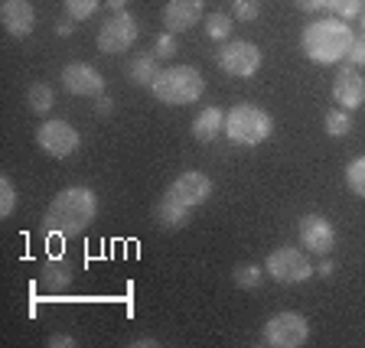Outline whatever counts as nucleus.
<instances>
[{"label": "nucleus", "instance_id": "a878e982", "mask_svg": "<svg viewBox=\"0 0 365 348\" xmlns=\"http://www.w3.org/2000/svg\"><path fill=\"white\" fill-rule=\"evenodd\" d=\"M101 0H62V7H66V16H72V20H88V16H95V10H98Z\"/></svg>", "mask_w": 365, "mask_h": 348}, {"label": "nucleus", "instance_id": "7c9ffc66", "mask_svg": "<svg viewBox=\"0 0 365 348\" xmlns=\"http://www.w3.org/2000/svg\"><path fill=\"white\" fill-rule=\"evenodd\" d=\"M76 23L78 20H72V16H62V20L56 23V36H72V33H76Z\"/></svg>", "mask_w": 365, "mask_h": 348}, {"label": "nucleus", "instance_id": "9d476101", "mask_svg": "<svg viewBox=\"0 0 365 348\" xmlns=\"http://www.w3.org/2000/svg\"><path fill=\"white\" fill-rule=\"evenodd\" d=\"M36 144H39V150L49 153V157L66 159V157H72V153L78 150L82 137H78V130L72 127L68 121L53 117V121H43L36 127Z\"/></svg>", "mask_w": 365, "mask_h": 348}, {"label": "nucleus", "instance_id": "f3484780", "mask_svg": "<svg viewBox=\"0 0 365 348\" xmlns=\"http://www.w3.org/2000/svg\"><path fill=\"white\" fill-rule=\"evenodd\" d=\"M160 72H163V68H160V59L153 53L134 56V62L128 65V82L130 85H140V88H150V85L157 82Z\"/></svg>", "mask_w": 365, "mask_h": 348}, {"label": "nucleus", "instance_id": "f03ea898", "mask_svg": "<svg viewBox=\"0 0 365 348\" xmlns=\"http://www.w3.org/2000/svg\"><path fill=\"white\" fill-rule=\"evenodd\" d=\"M98 215V196L88 186H72V189L56 192V199L49 202L43 215V235H59V238H72L82 235L85 228L95 221Z\"/></svg>", "mask_w": 365, "mask_h": 348}, {"label": "nucleus", "instance_id": "20e7f679", "mask_svg": "<svg viewBox=\"0 0 365 348\" xmlns=\"http://www.w3.org/2000/svg\"><path fill=\"white\" fill-rule=\"evenodd\" d=\"M150 91L160 105H170V107L196 105L205 91V78H202V72L192 65H170L157 75Z\"/></svg>", "mask_w": 365, "mask_h": 348}, {"label": "nucleus", "instance_id": "cd10ccee", "mask_svg": "<svg viewBox=\"0 0 365 348\" xmlns=\"http://www.w3.org/2000/svg\"><path fill=\"white\" fill-rule=\"evenodd\" d=\"M258 14H261L258 0H232V16H235V20L251 23V20H258Z\"/></svg>", "mask_w": 365, "mask_h": 348}, {"label": "nucleus", "instance_id": "f704fd0d", "mask_svg": "<svg viewBox=\"0 0 365 348\" xmlns=\"http://www.w3.org/2000/svg\"><path fill=\"white\" fill-rule=\"evenodd\" d=\"M317 273H319V277H333V264H329V260H323V264L317 267Z\"/></svg>", "mask_w": 365, "mask_h": 348}, {"label": "nucleus", "instance_id": "c9c22d12", "mask_svg": "<svg viewBox=\"0 0 365 348\" xmlns=\"http://www.w3.org/2000/svg\"><path fill=\"white\" fill-rule=\"evenodd\" d=\"M105 4H108V7L114 10V14H121V10L128 7V0H105Z\"/></svg>", "mask_w": 365, "mask_h": 348}, {"label": "nucleus", "instance_id": "6e6552de", "mask_svg": "<svg viewBox=\"0 0 365 348\" xmlns=\"http://www.w3.org/2000/svg\"><path fill=\"white\" fill-rule=\"evenodd\" d=\"M264 270L271 273L277 283H304L313 277V260L307 258L300 248H277L267 254L264 260Z\"/></svg>", "mask_w": 365, "mask_h": 348}, {"label": "nucleus", "instance_id": "f257e3e1", "mask_svg": "<svg viewBox=\"0 0 365 348\" xmlns=\"http://www.w3.org/2000/svg\"><path fill=\"white\" fill-rule=\"evenodd\" d=\"M212 196V179L199 169H186L167 186V192L153 205V221L160 228H182L192 218V209Z\"/></svg>", "mask_w": 365, "mask_h": 348}, {"label": "nucleus", "instance_id": "4468645a", "mask_svg": "<svg viewBox=\"0 0 365 348\" xmlns=\"http://www.w3.org/2000/svg\"><path fill=\"white\" fill-rule=\"evenodd\" d=\"M205 20V4L202 0H167V7H163V26L170 33H186L192 30L196 23Z\"/></svg>", "mask_w": 365, "mask_h": 348}, {"label": "nucleus", "instance_id": "aec40b11", "mask_svg": "<svg viewBox=\"0 0 365 348\" xmlns=\"http://www.w3.org/2000/svg\"><path fill=\"white\" fill-rule=\"evenodd\" d=\"M232 23H235L232 14H209L205 16V36L215 39V43H228L232 39Z\"/></svg>", "mask_w": 365, "mask_h": 348}, {"label": "nucleus", "instance_id": "393cba45", "mask_svg": "<svg viewBox=\"0 0 365 348\" xmlns=\"http://www.w3.org/2000/svg\"><path fill=\"white\" fill-rule=\"evenodd\" d=\"M16 202H20V196H16V186L10 176H0V218H10V215L16 212Z\"/></svg>", "mask_w": 365, "mask_h": 348}, {"label": "nucleus", "instance_id": "dca6fc26", "mask_svg": "<svg viewBox=\"0 0 365 348\" xmlns=\"http://www.w3.org/2000/svg\"><path fill=\"white\" fill-rule=\"evenodd\" d=\"M225 134V114L219 107H202V111L192 117V137L199 144H212Z\"/></svg>", "mask_w": 365, "mask_h": 348}, {"label": "nucleus", "instance_id": "2eb2a0df", "mask_svg": "<svg viewBox=\"0 0 365 348\" xmlns=\"http://www.w3.org/2000/svg\"><path fill=\"white\" fill-rule=\"evenodd\" d=\"M0 23L10 36L23 39L33 33V23H36V10H33L30 0H4L0 4Z\"/></svg>", "mask_w": 365, "mask_h": 348}, {"label": "nucleus", "instance_id": "e433bc0d", "mask_svg": "<svg viewBox=\"0 0 365 348\" xmlns=\"http://www.w3.org/2000/svg\"><path fill=\"white\" fill-rule=\"evenodd\" d=\"M362 30H365V10H362Z\"/></svg>", "mask_w": 365, "mask_h": 348}, {"label": "nucleus", "instance_id": "bb28decb", "mask_svg": "<svg viewBox=\"0 0 365 348\" xmlns=\"http://www.w3.org/2000/svg\"><path fill=\"white\" fill-rule=\"evenodd\" d=\"M176 53H180V39H176V33L163 30L157 36V43H153V56H157V59H173Z\"/></svg>", "mask_w": 365, "mask_h": 348}, {"label": "nucleus", "instance_id": "6ab92c4d", "mask_svg": "<svg viewBox=\"0 0 365 348\" xmlns=\"http://www.w3.org/2000/svg\"><path fill=\"white\" fill-rule=\"evenodd\" d=\"M53 105H56V95L46 82H33L30 88H26V107H30L33 114H49Z\"/></svg>", "mask_w": 365, "mask_h": 348}, {"label": "nucleus", "instance_id": "f8f14e48", "mask_svg": "<svg viewBox=\"0 0 365 348\" xmlns=\"http://www.w3.org/2000/svg\"><path fill=\"white\" fill-rule=\"evenodd\" d=\"M300 244H304V251H310V254H329V251L336 248V228L329 218H323V215L310 212L300 218Z\"/></svg>", "mask_w": 365, "mask_h": 348}, {"label": "nucleus", "instance_id": "423d86ee", "mask_svg": "<svg viewBox=\"0 0 365 348\" xmlns=\"http://www.w3.org/2000/svg\"><path fill=\"white\" fill-rule=\"evenodd\" d=\"M264 345L271 348H300L310 339V322H307L300 312H277L264 322V332H261Z\"/></svg>", "mask_w": 365, "mask_h": 348}, {"label": "nucleus", "instance_id": "412c9836", "mask_svg": "<svg viewBox=\"0 0 365 348\" xmlns=\"http://www.w3.org/2000/svg\"><path fill=\"white\" fill-rule=\"evenodd\" d=\"M323 127H327L329 137H346L352 130V114L346 111V107H333V111H327V117H323Z\"/></svg>", "mask_w": 365, "mask_h": 348}, {"label": "nucleus", "instance_id": "473e14b6", "mask_svg": "<svg viewBox=\"0 0 365 348\" xmlns=\"http://www.w3.org/2000/svg\"><path fill=\"white\" fill-rule=\"evenodd\" d=\"M95 107H98V114H111V111H114V101L108 98V95H98V101H95Z\"/></svg>", "mask_w": 365, "mask_h": 348}, {"label": "nucleus", "instance_id": "5701e85b", "mask_svg": "<svg viewBox=\"0 0 365 348\" xmlns=\"http://www.w3.org/2000/svg\"><path fill=\"white\" fill-rule=\"evenodd\" d=\"M235 287H242V290H258L261 287V280H264V267L261 264H242L235 273Z\"/></svg>", "mask_w": 365, "mask_h": 348}, {"label": "nucleus", "instance_id": "2f4dec72", "mask_svg": "<svg viewBox=\"0 0 365 348\" xmlns=\"http://www.w3.org/2000/svg\"><path fill=\"white\" fill-rule=\"evenodd\" d=\"M294 4L304 10V14H317V10L327 7V0H294Z\"/></svg>", "mask_w": 365, "mask_h": 348}, {"label": "nucleus", "instance_id": "39448f33", "mask_svg": "<svg viewBox=\"0 0 365 348\" xmlns=\"http://www.w3.org/2000/svg\"><path fill=\"white\" fill-rule=\"evenodd\" d=\"M274 130L271 114L261 111L255 105H235L232 111H225V137L235 147H258L264 144Z\"/></svg>", "mask_w": 365, "mask_h": 348}, {"label": "nucleus", "instance_id": "9b49d317", "mask_svg": "<svg viewBox=\"0 0 365 348\" xmlns=\"http://www.w3.org/2000/svg\"><path fill=\"white\" fill-rule=\"evenodd\" d=\"M62 88L68 95H78V98H98V95H105V78L88 62H68L62 68Z\"/></svg>", "mask_w": 365, "mask_h": 348}, {"label": "nucleus", "instance_id": "1a4fd4ad", "mask_svg": "<svg viewBox=\"0 0 365 348\" xmlns=\"http://www.w3.org/2000/svg\"><path fill=\"white\" fill-rule=\"evenodd\" d=\"M137 36H140V26H137V20L128 14V10L111 14L105 20V26L98 30V53H105V56L128 53Z\"/></svg>", "mask_w": 365, "mask_h": 348}, {"label": "nucleus", "instance_id": "4be33fe9", "mask_svg": "<svg viewBox=\"0 0 365 348\" xmlns=\"http://www.w3.org/2000/svg\"><path fill=\"white\" fill-rule=\"evenodd\" d=\"M327 10L336 16V20H356V16H362L365 10V0H327Z\"/></svg>", "mask_w": 365, "mask_h": 348}, {"label": "nucleus", "instance_id": "7ed1b4c3", "mask_svg": "<svg viewBox=\"0 0 365 348\" xmlns=\"http://www.w3.org/2000/svg\"><path fill=\"white\" fill-rule=\"evenodd\" d=\"M352 39H356L352 26L346 20H336V16L307 23L304 33H300L304 56L310 62H317V65H336V62H342L346 53H349Z\"/></svg>", "mask_w": 365, "mask_h": 348}, {"label": "nucleus", "instance_id": "c756f323", "mask_svg": "<svg viewBox=\"0 0 365 348\" xmlns=\"http://www.w3.org/2000/svg\"><path fill=\"white\" fill-rule=\"evenodd\" d=\"M46 345H49V348H76V339H72V335H66V332H53L49 339H46Z\"/></svg>", "mask_w": 365, "mask_h": 348}, {"label": "nucleus", "instance_id": "c85d7f7f", "mask_svg": "<svg viewBox=\"0 0 365 348\" xmlns=\"http://www.w3.org/2000/svg\"><path fill=\"white\" fill-rule=\"evenodd\" d=\"M346 62H349V65H365V33L362 36H356L352 39V46H349V53H346Z\"/></svg>", "mask_w": 365, "mask_h": 348}, {"label": "nucleus", "instance_id": "72a5a7b5", "mask_svg": "<svg viewBox=\"0 0 365 348\" xmlns=\"http://www.w3.org/2000/svg\"><path fill=\"white\" fill-rule=\"evenodd\" d=\"M134 345H137V348H153V345H157V339H150V335H144V339H134Z\"/></svg>", "mask_w": 365, "mask_h": 348}, {"label": "nucleus", "instance_id": "a211bd4d", "mask_svg": "<svg viewBox=\"0 0 365 348\" xmlns=\"http://www.w3.org/2000/svg\"><path fill=\"white\" fill-rule=\"evenodd\" d=\"M39 287L49 290V293H59V290L72 287V267L66 260H46L43 273H39Z\"/></svg>", "mask_w": 365, "mask_h": 348}, {"label": "nucleus", "instance_id": "b1692460", "mask_svg": "<svg viewBox=\"0 0 365 348\" xmlns=\"http://www.w3.org/2000/svg\"><path fill=\"white\" fill-rule=\"evenodd\" d=\"M346 186H349L352 196L365 199V157H356L346 167Z\"/></svg>", "mask_w": 365, "mask_h": 348}, {"label": "nucleus", "instance_id": "ddd939ff", "mask_svg": "<svg viewBox=\"0 0 365 348\" xmlns=\"http://www.w3.org/2000/svg\"><path fill=\"white\" fill-rule=\"evenodd\" d=\"M333 98H336V105L346 107V111H356V107L365 105V78L359 75L356 65L346 62L333 75Z\"/></svg>", "mask_w": 365, "mask_h": 348}, {"label": "nucleus", "instance_id": "0eeeda50", "mask_svg": "<svg viewBox=\"0 0 365 348\" xmlns=\"http://www.w3.org/2000/svg\"><path fill=\"white\" fill-rule=\"evenodd\" d=\"M215 62L225 75H235V78H251L258 75L261 68V49L248 39H228V43L219 46L215 53Z\"/></svg>", "mask_w": 365, "mask_h": 348}]
</instances>
